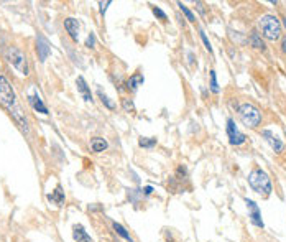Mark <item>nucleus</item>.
I'll use <instances>...</instances> for the list:
<instances>
[{"mask_svg": "<svg viewBox=\"0 0 286 242\" xmlns=\"http://www.w3.org/2000/svg\"><path fill=\"white\" fill-rule=\"evenodd\" d=\"M199 37H201V40H202V43H204V48H206L209 53L212 55V46H211V42H209V38L206 37V33H204V30L201 28L199 30Z\"/></svg>", "mask_w": 286, "mask_h": 242, "instance_id": "nucleus-24", "label": "nucleus"}, {"mask_svg": "<svg viewBox=\"0 0 286 242\" xmlns=\"http://www.w3.org/2000/svg\"><path fill=\"white\" fill-rule=\"evenodd\" d=\"M112 227H114V230H115V234H119L122 239H125L127 242H133V239H132V235L127 232V229L122 226V224H119V222H112Z\"/></svg>", "mask_w": 286, "mask_h": 242, "instance_id": "nucleus-18", "label": "nucleus"}, {"mask_svg": "<svg viewBox=\"0 0 286 242\" xmlns=\"http://www.w3.org/2000/svg\"><path fill=\"white\" fill-rule=\"evenodd\" d=\"M97 96L101 97V101H102L104 106H106L107 109H110V111H114V109H115V104L109 99V96L106 94V92H102V89H97Z\"/></svg>", "mask_w": 286, "mask_h": 242, "instance_id": "nucleus-20", "label": "nucleus"}, {"mask_svg": "<svg viewBox=\"0 0 286 242\" xmlns=\"http://www.w3.org/2000/svg\"><path fill=\"white\" fill-rule=\"evenodd\" d=\"M76 86H78V91L79 94L83 96V99L86 102H92V92H91V88L87 86L86 79L83 76H79L78 79H76Z\"/></svg>", "mask_w": 286, "mask_h": 242, "instance_id": "nucleus-12", "label": "nucleus"}, {"mask_svg": "<svg viewBox=\"0 0 286 242\" xmlns=\"http://www.w3.org/2000/svg\"><path fill=\"white\" fill-rule=\"evenodd\" d=\"M122 107H124L125 112H133V111H135V104H133L132 99H127V97L122 99Z\"/></svg>", "mask_w": 286, "mask_h": 242, "instance_id": "nucleus-23", "label": "nucleus"}, {"mask_svg": "<svg viewBox=\"0 0 286 242\" xmlns=\"http://www.w3.org/2000/svg\"><path fill=\"white\" fill-rule=\"evenodd\" d=\"M196 5H197V10L201 12V15H206V10H204V4H202V2H196Z\"/></svg>", "mask_w": 286, "mask_h": 242, "instance_id": "nucleus-30", "label": "nucleus"}, {"mask_svg": "<svg viewBox=\"0 0 286 242\" xmlns=\"http://www.w3.org/2000/svg\"><path fill=\"white\" fill-rule=\"evenodd\" d=\"M209 88L214 92V94H219L220 89H219V84H217V74L212 69V71H209Z\"/></svg>", "mask_w": 286, "mask_h": 242, "instance_id": "nucleus-19", "label": "nucleus"}, {"mask_svg": "<svg viewBox=\"0 0 286 242\" xmlns=\"http://www.w3.org/2000/svg\"><path fill=\"white\" fill-rule=\"evenodd\" d=\"M245 204H247L248 211H250V214H248L250 222H252L253 226H256V227L263 229L265 224H263V219H261V211H260L258 204H256L253 199H248V198H245Z\"/></svg>", "mask_w": 286, "mask_h": 242, "instance_id": "nucleus-7", "label": "nucleus"}, {"mask_svg": "<svg viewBox=\"0 0 286 242\" xmlns=\"http://www.w3.org/2000/svg\"><path fill=\"white\" fill-rule=\"evenodd\" d=\"M258 28L268 42H276L281 37V22L275 15H263L258 20Z\"/></svg>", "mask_w": 286, "mask_h": 242, "instance_id": "nucleus-3", "label": "nucleus"}, {"mask_svg": "<svg viewBox=\"0 0 286 242\" xmlns=\"http://www.w3.org/2000/svg\"><path fill=\"white\" fill-rule=\"evenodd\" d=\"M176 176H178V180H184V178L188 176V170H186L184 166H179L176 170Z\"/></svg>", "mask_w": 286, "mask_h": 242, "instance_id": "nucleus-27", "label": "nucleus"}, {"mask_svg": "<svg viewBox=\"0 0 286 242\" xmlns=\"http://www.w3.org/2000/svg\"><path fill=\"white\" fill-rule=\"evenodd\" d=\"M0 106H4L9 111H14L17 107V96L14 88L10 86L7 78L0 74Z\"/></svg>", "mask_w": 286, "mask_h": 242, "instance_id": "nucleus-5", "label": "nucleus"}, {"mask_svg": "<svg viewBox=\"0 0 286 242\" xmlns=\"http://www.w3.org/2000/svg\"><path fill=\"white\" fill-rule=\"evenodd\" d=\"M248 43L253 46L255 50H260V51H265V42L261 40V35L256 32V30H252L248 35Z\"/></svg>", "mask_w": 286, "mask_h": 242, "instance_id": "nucleus-14", "label": "nucleus"}, {"mask_svg": "<svg viewBox=\"0 0 286 242\" xmlns=\"http://www.w3.org/2000/svg\"><path fill=\"white\" fill-rule=\"evenodd\" d=\"M248 184L250 188L253 189L256 194L263 196V198H268L273 191V184L270 180V175L261 170V168H253L248 173Z\"/></svg>", "mask_w": 286, "mask_h": 242, "instance_id": "nucleus-1", "label": "nucleus"}, {"mask_svg": "<svg viewBox=\"0 0 286 242\" xmlns=\"http://www.w3.org/2000/svg\"><path fill=\"white\" fill-rule=\"evenodd\" d=\"M227 137H229V142L230 145H242V143H245V140H247V137H245L240 130H238V127L235 125V120L233 119H227Z\"/></svg>", "mask_w": 286, "mask_h": 242, "instance_id": "nucleus-6", "label": "nucleus"}, {"mask_svg": "<svg viewBox=\"0 0 286 242\" xmlns=\"http://www.w3.org/2000/svg\"><path fill=\"white\" fill-rule=\"evenodd\" d=\"M142 193H143V196H150L151 193H153V186H145L142 189Z\"/></svg>", "mask_w": 286, "mask_h": 242, "instance_id": "nucleus-29", "label": "nucleus"}, {"mask_svg": "<svg viewBox=\"0 0 286 242\" xmlns=\"http://www.w3.org/2000/svg\"><path fill=\"white\" fill-rule=\"evenodd\" d=\"M28 104L40 114H48V107L45 106V102L42 97L38 96V92H33V94H28Z\"/></svg>", "mask_w": 286, "mask_h": 242, "instance_id": "nucleus-11", "label": "nucleus"}, {"mask_svg": "<svg viewBox=\"0 0 286 242\" xmlns=\"http://www.w3.org/2000/svg\"><path fill=\"white\" fill-rule=\"evenodd\" d=\"M145 83V78H143V74H140V73H135L133 76H130V79L127 81V89L128 91H132V92H135L138 89V86H142Z\"/></svg>", "mask_w": 286, "mask_h": 242, "instance_id": "nucleus-15", "label": "nucleus"}, {"mask_svg": "<svg viewBox=\"0 0 286 242\" xmlns=\"http://www.w3.org/2000/svg\"><path fill=\"white\" fill-rule=\"evenodd\" d=\"M110 4H112V0H107V2H101V4H99V5H101V14L102 15L106 14V10H107V7H109Z\"/></svg>", "mask_w": 286, "mask_h": 242, "instance_id": "nucleus-28", "label": "nucleus"}, {"mask_svg": "<svg viewBox=\"0 0 286 242\" xmlns=\"http://www.w3.org/2000/svg\"><path fill=\"white\" fill-rule=\"evenodd\" d=\"M238 117H240L242 124L250 127V129H256L261 124V111L252 102H243L237 107Z\"/></svg>", "mask_w": 286, "mask_h": 242, "instance_id": "nucleus-2", "label": "nucleus"}, {"mask_svg": "<svg viewBox=\"0 0 286 242\" xmlns=\"http://www.w3.org/2000/svg\"><path fill=\"white\" fill-rule=\"evenodd\" d=\"M261 137L265 138V140L268 142V145H270L273 148V152H276V153H281L283 150H284V143L281 142V138H278L273 132L270 130H263L261 132Z\"/></svg>", "mask_w": 286, "mask_h": 242, "instance_id": "nucleus-9", "label": "nucleus"}, {"mask_svg": "<svg viewBox=\"0 0 286 242\" xmlns=\"http://www.w3.org/2000/svg\"><path fill=\"white\" fill-rule=\"evenodd\" d=\"M5 60H7L9 65L14 68L20 76H28V61L22 50H19L17 46H10V48L5 51Z\"/></svg>", "mask_w": 286, "mask_h": 242, "instance_id": "nucleus-4", "label": "nucleus"}, {"mask_svg": "<svg viewBox=\"0 0 286 242\" xmlns=\"http://www.w3.org/2000/svg\"><path fill=\"white\" fill-rule=\"evenodd\" d=\"M48 199H50L53 204H56V206H63V204H64V191L61 189L60 184H58L53 193L48 194Z\"/></svg>", "mask_w": 286, "mask_h": 242, "instance_id": "nucleus-17", "label": "nucleus"}, {"mask_svg": "<svg viewBox=\"0 0 286 242\" xmlns=\"http://www.w3.org/2000/svg\"><path fill=\"white\" fill-rule=\"evenodd\" d=\"M138 145L142 148H153L156 145V138L153 137H142L138 140Z\"/></svg>", "mask_w": 286, "mask_h": 242, "instance_id": "nucleus-21", "label": "nucleus"}, {"mask_svg": "<svg viewBox=\"0 0 286 242\" xmlns=\"http://www.w3.org/2000/svg\"><path fill=\"white\" fill-rule=\"evenodd\" d=\"M109 147V143H107V140H104V138H101V137H94L91 140V150L94 153H101V152H104V150H106Z\"/></svg>", "mask_w": 286, "mask_h": 242, "instance_id": "nucleus-16", "label": "nucleus"}, {"mask_svg": "<svg viewBox=\"0 0 286 242\" xmlns=\"http://www.w3.org/2000/svg\"><path fill=\"white\" fill-rule=\"evenodd\" d=\"M281 25H283V27L286 28V19H283V20H281Z\"/></svg>", "mask_w": 286, "mask_h": 242, "instance_id": "nucleus-32", "label": "nucleus"}, {"mask_svg": "<svg viewBox=\"0 0 286 242\" xmlns=\"http://www.w3.org/2000/svg\"><path fill=\"white\" fill-rule=\"evenodd\" d=\"M86 46L87 48H94L96 46V35L94 33H89V37L86 40Z\"/></svg>", "mask_w": 286, "mask_h": 242, "instance_id": "nucleus-26", "label": "nucleus"}, {"mask_svg": "<svg viewBox=\"0 0 286 242\" xmlns=\"http://www.w3.org/2000/svg\"><path fill=\"white\" fill-rule=\"evenodd\" d=\"M281 51L286 55V37L283 38V42H281Z\"/></svg>", "mask_w": 286, "mask_h": 242, "instance_id": "nucleus-31", "label": "nucleus"}, {"mask_svg": "<svg viewBox=\"0 0 286 242\" xmlns=\"http://www.w3.org/2000/svg\"><path fill=\"white\" fill-rule=\"evenodd\" d=\"M64 28H66V32L69 33V37H71L74 42H78L79 40V30H81V23L76 20V19H66L64 20Z\"/></svg>", "mask_w": 286, "mask_h": 242, "instance_id": "nucleus-10", "label": "nucleus"}, {"mask_svg": "<svg viewBox=\"0 0 286 242\" xmlns=\"http://www.w3.org/2000/svg\"><path fill=\"white\" fill-rule=\"evenodd\" d=\"M73 237L76 242H92V237L87 234V230L81 224H74L73 227Z\"/></svg>", "mask_w": 286, "mask_h": 242, "instance_id": "nucleus-13", "label": "nucleus"}, {"mask_svg": "<svg viewBox=\"0 0 286 242\" xmlns=\"http://www.w3.org/2000/svg\"><path fill=\"white\" fill-rule=\"evenodd\" d=\"M178 7H179V10L186 15V19H188V22H196L194 14H192V12H191L188 7H186V5H184L183 2H178Z\"/></svg>", "mask_w": 286, "mask_h": 242, "instance_id": "nucleus-22", "label": "nucleus"}, {"mask_svg": "<svg viewBox=\"0 0 286 242\" xmlns=\"http://www.w3.org/2000/svg\"><path fill=\"white\" fill-rule=\"evenodd\" d=\"M37 51H38V58H40V61H42V63H45L46 58L51 55L50 42L43 37V35H38V37H37Z\"/></svg>", "mask_w": 286, "mask_h": 242, "instance_id": "nucleus-8", "label": "nucleus"}, {"mask_svg": "<svg viewBox=\"0 0 286 242\" xmlns=\"http://www.w3.org/2000/svg\"><path fill=\"white\" fill-rule=\"evenodd\" d=\"M151 12H153V15L156 17V19H160L161 22H166V20H168L166 14H165V12H163L160 7H153V9H151Z\"/></svg>", "mask_w": 286, "mask_h": 242, "instance_id": "nucleus-25", "label": "nucleus"}]
</instances>
